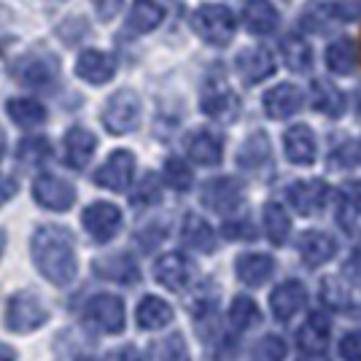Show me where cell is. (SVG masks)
I'll use <instances>...</instances> for the list:
<instances>
[{
	"instance_id": "cell-14",
	"label": "cell",
	"mask_w": 361,
	"mask_h": 361,
	"mask_svg": "<svg viewBox=\"0 0 361 361\" xmlns=\"http://www.w3.org/2000/svg\"><path fill=\"white\" fill-rule=\"evenodd\" d=\"M283 151H286L291 165H300V167L313 165V162H316V151H318L313 130H310L307 124H294V127H288L286 135H283Z\"/></svg>"
},
{
	"instance_id": "cell-29",
	"label": "cell",
	"mask_w": 361,
	"mask_h": 361,
	"mask_svg": "<svg viewBox=\"0 0 361 361\" xmlns=\"http://www.w3.org/2000/svg\"><path fill=\"white\" fill-rule=\"evenodd\" d=\"M165 19V8L154 0H135V6L130 8L127 16V30L133 32H151L159 27V22Z\"/></svg>"
},
{
	"instance_id": "cell-8",
	"label": "cell",
	"mask_w": 361,
	"mask_h": 361,
	"mask_svg": "<svg viewBox=\"0 0 361 361\" xmlns=\"http://www.w3.org/2000/svg\"><path fill=\"white\" fill-rule=\"evenodd\" d=\"M133 173H135V157L124 149L114 151L106 159V165L94 173V183L111 192H124L133 180Z\"/></svg>"
},
{
	"instance_id": "cell-33",
	"label": "cell",
	"mask_w": 361,
	"mask_h": 361,
	"mask_svg": "<svg viewBox=\"0 0 361 361\" xmlns=\"http://www.w3.org/2000/svg\"><path fill=\"white\" fill-rule=\"evenodd\" d=\"M283 60H286L288 71H294V73H310V68H313L310 44L302 35H288L286 41H283Z\"/></svg>"
},
{
	"instance_id": "cell-37",
	"label": "cell",
	"mask_w": 361,
	"mask_h": 361,
	"mask_svg": "<svg viewBox=\"0 0 361 361\" xmlns=\"http://www.w3.org/2000/svg\"><path fill=\"white\" fill-rule=\"evenodd\" d=\"M229 324L238 331H245L259 324V307L251 297H235L232 307H229Z\"/></svg>"
},
{
	"instance_id": "cell-4",
	"label": "cell",
	"mask_w": 361,
	"mask_h": 361,
	"mask_svg": "<svg viewBox=\"0 0 361 361\" xmlns=\"http://www.w3.org/2000/svg\"><path fill=\"white\" fill-rule=\"evenodd\" d=\"M46 321H49L46 305L35 294H27V291L14 294L8 307H6V326L16 331V334L38 329V326H44Z\"/></svg>"
},
{
	"instance_id": "cell-44",
	"label": "cell",
	"mask_w": 361,
	"mask_h": 361,
	"mask_svg": "<svg viewBox=\"0 0 361 361\" xmlns=\"http://www.w3.org/2000/svg\"><path fill=\"white\" fill-rule=\"evenodd\" d=\"M359 159H361L359 146L348 143V146H343L340 151H334V154H331V167H353Z\"/></svg>"
},
{
	"instance_id": "cell-21",
	"label": "cell",
	"mask_w": 361,
	"mask_h": 361,
	"mask_svg": "<svg viewBox=\"0 0 361 361\" xmlns=\"http://www.w3.org/2000/svg\"><path fill=\"white\" fill-rule=\"evenodd\" d=\"M235 272L245 286L259 288L264 286L275 272V259L267 254H240L235 262Z\"/></svg>"
},
{
	"instance_id": "cell-27",
	"label": "cell",
	"mask_w": 361,
	"mask_h": 361,
	"mask_svg": "<svg viewBox=\"0 0 361 361\" xmlns=\"http://www.w3.org/2000/svg\"><path fill=\"white\" fill-rule=\"evenodd\" d=\"M272 149H270V137L264 133H254L238 151V165L243 170H262V167L270 162Z\"/></svg>"
},
{
	"instance_id": "cell-43",
	"label": "cell",
	"mask_w": 361,
	"mask_h": 361,
	"mask_svg": "<svg viewBox=\"0 0 361 361\" xmlns=\"http://www.w3.org/2000/svg\"><path fill=\"white\" fill-rule=\"evenodd\" d=\"M343 361H361V331H345L340 340Z\"/></svg>"
},
{
	"instance_id": "cell-12",
	"label": "cell",
	"mask_w": 361,
	"mask_h": 361,
	"mask_svg": "<svg viewBox=\"0 0 361 361\" xmlns=\"http://www.w3.org/2000/svg\"><path fill=\"white\" fill-rule=\"evenodd\" d=\"M195 275V264L183 254H165L154 264V278L170 291H183Z\"/></svg>"
},
{
	"instance_id": "cell-34",
	"label": "cell",
	"mask_w": 361,
	"mask_h": 361,
	"mask_svg": "<svg viewBox=\"0 0 361 361\" xmlns=\"http://www.w3.org/2000/svg\"><path fill=\"white\" fill-rule=\"evenodd\" d=\"M264 229H267V238L272 240V245H283L288 240L291 219H288L283 205H278V202H267L264 205Z\"/></svg>"
},
{
	"instance_id": "cell-52",
	"label": "cell",
	"mask_w": 361,
	"mask_h": 361,
	"mask_svg": "<svg viewBox=\"0 0 361 361\" xmlns=\"http://www.w3.org/2000/svg\"><path fill=\"white\" fill-rule=\"evenodd\" d=\"M300 361H329L324 353H307V356H300Z\"/></svg>"
},
{
	"instance_id": "cell-49",
	"label": "cell",
	"mask_w": 361,
	"mask_h": 361,
	"mask_svg": "<svg viewBox=\"0 0 361 361\" xmlns=\"http://www.w3.org/2000/svg\"><path fill=\"white\" fill-rule=\"evenodd\" d=\"M348 272H353L356 278H361V245L350 254V259H348Z\"/></svg>"
},
{
	"instance_id": "cell-23",
	"label": "cell",
	"mask_w": 361,
	"mask_h": 361,
	"mask_svg": "<svg viewBox=\"0 0 361 361\" xmlns=\"http://www.w3.org/2000/svg\"><path fill=\"white\" fill-rule=\"evenodd\" d=\"M278 22H281V16L270 0H248L243 8V25L254 35H270L275 32Z\"/></svg>"
},
{
	"instance_id": "cell-50",
	"label": "cell",
	"mask_w": 361,
	"mask_h": 361,
	"mask_svg": "<svg viewBox=\"0 0 361 361\" xmlns=\"http://www.w3.org/2000/svg\"><path fill=\"white\" fill-rule=\"evenodd\" d=\"M119 361H140V356H137V350H135V348H133V345H127V348H121Z\"/></svg>"
},
{
	"instance_id": "cell-53",
	"label": "cell",
	"mask_w": 361,
	"mask_h": 361,
	"mask_svg": "<svg viewBox=\"0 0 361 361\" xmlns=\"http://www.w3.org/2000/svg\"><path fill=\"white\" fill-rule=\"evenodd\" d=\"M3 248H6V232H0V256H3Z\"/></svg>"
},
{
	"instance_id": "cell-41",
	"label": "cell",
	"mask_w": 361,
	"mask_h": 361,
	"mask_svg": "<svg viewBox=\"0 0 361 361\" xmlns=\"http://www.w3.org/2000/svg\"><path fill=\"white\" fill-rule=\"evenodd\" d=\"M321 300L326 307L331 310H345L348 305H350V291L345 288L343 281H337V278H324L321 281Z\"/></svg>"
},
{
	"instance_id": "cell-32",
	"label": "cell",
	"mask_w": 361,
	"mask_h": 361,
	"mask_svg": "<svg viewBox=\"0 0 361 361\" xmlns=\"http://www.w3.org/2000/svg\"><path fill=\"white\" fill-rule=\"evenodd\" d=\"M6 111L8 116L19 124V127H41L46 121V108L38 103V100H30V97H16V100H8L6 103Z\"/></svg>"
},
{
	"instance_id": "cell-55",
	"label": "cell",
	"mask_w": 361,
	"mask_h": 361,
	"mask_svg": "<svg viewBox=\"0 0 361 361\" xmlns=\"http://www.w3.org/2000/svg\"><path fill=\"white\" fill-rule=\"evenodd\" d=\"M84 361H94V359H84Z\"/></svg>"
},
{
	"instance_id": "cell-15",
	"label": "cell",
	"mask_w": 361,
	"mask_h": 361,
	"mask_svg": "<svg viewBox=\"0 0 361 361\" xmlns=\"http://www.w3.org/2000/svg\"><path fill=\"white\" fill-rule=\"evenodd\" d=\"M305 305H307V288L300 281H283L270 294L272 316L278 321H291L300 310H305Z\"/></svg>"
},
{
	"instance_id": "cell-11",
	"label": "cell",
	"mask_w": 361,
	"mask_h": 361,
	"mask_svg": "<svg viewBox=\"0 0 361 361\" xmlns=\"http://www.w3.org/2000/svg\"><path fill=\"white\" fill-rule=\"evenodd\" d=\"M14 75L19 84H25L30 90H46L57 78V62L41 57V54H30V57H22L16 62Z\"/></svg>"
},
{
	"instance_id": "cell-39",
	"label": "cell",
	"mask_w": 361,
	"mask_h": 361,
	"mask_svg": "<svg viewBox=\"0 0 361 361\" xmlns=\"http://www.w3.org/2000/svg\"><path fill=\"white\" fill-rule=\"evenodd\" d=\"M162 200V180L154 173H146L143 180L137 183V189L133 192V205L135 208H151Z\"/></svg>"
},
{
	"instance_id": "cell-36",
	"label": "cell",
	"mask_w": 361,
	"mask_h": 361,
	"mask_svg": "<svg viewBox=\"0 0 361 361\" xmlns=\"http://www.w3.org/2000/svg\"><path fill=\"white\" fill-rule=\"evenodd\" d=\"M361 211V183H345L340 192V208H337V221L345 232H353V221Z\"/></svg>"
},
{
	"instance_id": "cell-26",
	"label": "cell",
	"mask_w": 361,
	"mask_h": 361,
	"mask_svg": "<svg viewBox=\"0 0 361 361\" xmlns=\"http://www.w3.org/2000/svg\"><path fill=\"white\" fill-rule=\"evenodd\" d=\"M329 343V318L316 313L307 318V324L297 331V345L305 353H321Z\"/></svg>"
},
{
	"instance_id": "cell-38",
	"label": "cell",
	"mask_w": 361,
	"mask_h": 361,
	"mask_svg": "<svg viewBox=\"0 0 361 361\" xmlns=\"http://www.w3.org/2000/svg\"><path fill=\"white\" fill-rule=\"evenodd\" d=\"M165 180L176 189V192H189L195 176H192V167L186 165L178 157H167L165 159Z\"/></svg>"
},
{
	"instance_id": "cell-24",
	"label": "cell",
	"mask_w": 361,
	"mask_h": 361,
	"mask_svg": "<svg viewBox=\"0 0 361 361\" xmlns=\"http://www.w3.org/2000/svg\"><path fill=\"white\" fill-rule=\"evenodd\" d=\"M180 238L189 248L195 251H202V254H213L216 251V232L211 229V224L197 216V213H189L183 219V226H180Z\"/></svg>"
},
{
	"instance_id": "cell-5",
	"label": "cell",
	"mask_w": 361,
	"mask_h": 361,
	"mask_svg": "<svg viewBox=\"0 0 361 361\" xmlns=\"http://www.w3.org/2000/svg\"><path fill=\"white\" fill-rule=\"evenodd\" d=\"M84 318L94 331L103 334H119L124 329V302L114 294H97L87 302Z\"/></svg>"
},
{
	"instance_id": "cell-13",
	"label": "cell",
	"mask_w": 361,
	"mask_h": 361,
	"mask_svg": "<svg viewBox=\"0 0 361 361\" xmlns=\"http://www.w3.org/2000/svg\"><path fill=\"white\" fill-rule=\"evenodd\" d=\"M75 73H78V78H84L87 84H94V87L108 84L116 73V57L108 51H100V49L81 51V57L75 62Z\"/></svg>"
},
{
	"instance_id": "cell-48",
	"label": "cell",
	"mask_w": 361,
	"mask_h": 361,
	"mask_svg": "<svg viewBox=\"0 0 361 361\" xmlns=\"http://www.w3.org/2000/svg\"><path fill=\"white\" fill-rule=\"evenodd\" d=\"M16 195V183L11 178H0V205L8 202Z\"/></svg>"
},
{
	"instance_id": "cell-2",
	"label": "cell",
	"mask_w": 361,
	"mask_h": 361,
	"mask_svg": "<svg viewBox=\"0 0 361 361\" xmlns=\"http://www.w3.org/2000/svg\"><path fill=\"white\" fill-rule=\"evenodd\" d=\"M192 27L205 44L226 46L235 38V16L226 6L205 3L192 14Z\"/></svg>"
},
{
	"instance_id": "cell-25",
	"label": "cell",
	"mask_w": 361,
	"mask_h": 361,
	"mask_svg": "<svg viewBox=\"0 0 361 361\" xmlns=\"http://www.w3.org/2000/svg\"><path fill=\"white\" fill-rule=\"evenodd\" d=\"M189 159H195L197 165H205V167H213L221 162V154H224V146H221V140L208 133V130H200L195 135L189 137Z\"/></svg>"
},
{
	"instance_id": "cell-35",
	"label": "cell",
	"mask_w": 361,
	"mask_h": 361,
	"mask_svg": "<svg viewBox=\"0 0 361 361\" xmlns=\"http://www.w3.org/2000/svg\"><path fill=\"white\" fill-rule=\"evenodd\" d=\"M149 359L151 361H192V356H189L186 340H183L180 334H170V337H162V340L151 343Z\"/></svg>"
},
{
	"instance_id": "cell-16",
	"label": "cell",
	"mask_w": 361,
	"mask_h": 361,
	"mask_svg": "<svg viewBox=\"0 0 361 361\" xmlns=\"http://www.w3.org/2000/svg\"><path fill=\"white\" fill-rule=\"evenodd\" d=\"M200 108H202V114H208L216 121H235L240 114V97L229 87L211 84L200 100Z\"/></svg>"
},
{
	"instance_id": "cell-7",
	"label": "cell",
	"mask_w": 361,
	"mask_h": 361,
	"mask_svg": "<svg viewBox=\"0 0 361 361\" xmlns=\"http://www.w3.org/2000/svg\"><path fill=\"white\" fill-rule=\"evenodd\" d=\"M32 197L35 202L46 208V211H68L73 208L75 202V189L73 183H68L65 178H57V176H41L32 183Z\"/></svg>"
},
{
	"instance_id": "cell-20",
	"label": "cell",
	"mask_w": 361,
	"mask_h": 361,
	"mask_svg": "<svg viewBox=\"0 0 361 361\" xmlns=\"http://www.w3.org/2000/svg\"><path fill=\"white\" fill-rule=\"evenodd\" d=\"M300 256L302 262L307 264V267H321V264H326L334 251H337V243L331 235L326 232H318V229H307L305 235H300Z\"/></svg>"
},
{
	"instance_id": "cell-9",
	"label": "cell",
	"mask_w": 361,
	"mask_h": 361,
	"mask_svg": "<svg viewBox=\"0 0 361 361\" xmlns=\"http://www.w3.org/2000/svg\"><path fill=\"white\" fill-rule=\"evenodd\" d=\"M329 195V186L326 180L321 178H307V180H294L286 189V197L291 202V208L300 213V216H313L324 208Z\"/></svg>"
},
{
	"instance_id": "cell-31",
	"label": "cell",
	"mask_w": 361,
	"mask_h": 361,
	"mask_svg": "<svg viewBox=\"0 0 361 361\" xmlns=\"http://www.w3.org/2000/svg\"><path fill=\"white\" fill-rule=\"evenodd\" d=\"M326 68L337 75H350L356 71V46L348 38L331 41L326 49Z\"/></svg>"
},
{
	"instance_id": "cell-40",
	"label": "cell",
	"mask_w": 361,
	"mask_h": 361,
	"mask_svg": "<svg viewBox=\"0 0 361 361\" xmlns=\"http://www.w3.org/2000/svg\"><path fill=\"white\" fill-rule=\"evenodd\" d=\"M16 157L25 162V165H41L51 157V143L46 137H25L19 143V151Z\"/></svg>"
},
{
	"instance_id": "cell-6",
	"label": "cell",
	"mask_w": 361,
	"mask_h": 361,
	"mask_svg": "<svg viewBox=\"0 0 361 361\" xmlns=\"http://www.w3.org/2000/svg\"><path fill=\"white\" fill-rule=\"evenodd\" d=\"M81 224L90 232L92 240L108 243L119 235L121 211L114 202H92L90 208L81 213Z\"/></svg>"
},
{
	"instance_id": "cell-42",
	"label": "cell",
	"mask_w": 361,
	"mask_h": 361,
	"mask_svg": "<svg viewBox=\"0 0 361 361\" xmlns=\"http://www.w3.org/2000/svg\"><path fill=\"white\" fill-rule=\"evenodd\" d=\"M286 359V343L278 334H267L256 343L251 361H283Z\"/></svg>"
},
{
	"instance_id": "cell-51",
	"label": "cell",
	"mask_w": 361,
	"mask_h": 361,
	"mask_svg": "<svg viewBox=\"0 0 361 361\" xmlns=\"http://www.w3.org/2000/svg\"><path fill=\"white\" fill-rule=\"evenodd\" d=\"M16 359V350L6 343H0V361H14Z\"/></svg>"
},
{
	"instance_id": "cell-45",
	"label": "cell",
	"mask_w": 361,
	"mask_h": 361,
	"mask_svg": "<svg viewBox=\"0 0 361 361\" xmlns=\"http://www.w3.org/2000/svg\"><path fill=\"white\" fill-rule=\"evenodd\" d=\"M334 16L348 19V22L361 19V0H337L334 3Z\"/></svg>"
},
{
	"instance_id": "cell-47",
	"label": "cell",
	"mask_w": 361,
	"mask_h": 361,
	"mask_svg": "<svg viewBox=\"0 0 361 361\" xmlns=\"http://www.w3.org/2000/svg\"><path fill=\"white\" fill-rule=\"evenodd\" d=\"M121 3H124V0H94V8H97V16H100L103 22H108V19H114V16L119 14Z\"/></svg>"
},
{
	"instance_id": "cell-46",
	"label": "cell",
	"mask_w": 361,
	"mask_h": 361,
	"mask_svg": "<svg viewBox=\"0 0 361 361\" xmlns=\"http://www.w3.org/2000/svg\"><path fill=\"white\" fill-rule=\"evenodd\" d=\"M224 235L229 238V240H240V238L251 240L256 232H254V226L248 224V221H226V224H224Z\"/></svg>"
},
{
	"instance_id": "cell-19",
	"label": "cell",
	"mask_w": 361,
	"mask_h": 361,
	"mask_svg": "<svg viewBox=\"0 0 361 361\" xmlns=\"http://www.w3.org/2000/svg\"><path fill=\"white\" fill-rule=\"evenodd\" d=\"M305 103V94L294 84H278L275 90L264 94V111L270 119H288L294 116Z\"/></svg>"
},
{
	"instance_id": "cell-10",
	"label": "cell",
	"mask_w": 361,
	"mask_h": 361,
	"mask_svg": "<svg viewBox=\"0 0 361 361\" xmlns=\"http://www.w3.org/2000/svg\"><path fill=\"white\" fill-rule=\"evenodd\" d=\"M202 205H208L216 213H232L240 208L243 186L235 178H213L202 186Z\"/></svg>"
},
{
	"instance_id": "cell-17",
	"label": "cell",
	"mask_w": 361,
	"mask_h": 361,
	"mask_svg": "<svg viewBox=\"0 0 361 361\" xmlns=\"http://www.w3.org/2000/svg\"><path fill=\"white\" fill-rule=\"evenodd\" d=\"M235 65H238V73L245 84H262L264 78H270L275 73V57H272V51L262 49V46L243 49Z\"/></svg>"
},
{
	"instance_id": "cell-30",
	"label": "cell",
	"mask_w": 361,
	"mask_h": 361,
	"mask_svg": "<svg viewBox=\"0 0 361 361\" xmlns=\"http://www.w3.org/2000/svg\"><path fill=\"white\" fill-rule=\"evenodd\" d=\"M137 326L140 329H162L173 321V307L159 297H146L137 305Z\"/></svg>"
},
{
	"instance_id": "cell-1",
	"label": "cell",
	"mask_w": 361,
	"mask_h": 361,
	"mask_svg": "<svg viewBox=\"0 0 361 361\" xmlns=\"http://www.w3.org/2000/svg\"><path fill=\"white\" fill-rule=\"evenodd\" d=\"M30 251L35 267L46 281H51L54 286L73 283L78 262H75V238L71 229L57 224L38 226L32 235Z\"/></svg>"
},
{
	"instance_id": "cell-3",
	"label": "cell",
	"mask_w": 361,
	"mask_h": 361,
	"mask_svg": "<svg viewBox=\"0 0 361 361\" xmlns=\"http://www.w3.org/2000/svg\"><path fill=\"white\" fill-rule=\"evenodd\" d=\"M137 121H140V100L135 92L121 90L108 97L106 108H103V124L108 133H114V135L133 133Z\"/></svg>"
},
{
	"instance_id": "cell-54",
	"label": "cell",
	"mask_w": 361,
	"mask_h": 361,
	"mask_svg": "<svg viewBox=\"0 0 361 361\" xmlns=\"http://www.w3.org/2000/svg\"><path fill=\"white\" fill-rule=\"evenodd\" d=\"M0 154H3V133H0Z\"/></svg>"
},
{
	"instance_id": "cell-28",
	"label": "cell",
	"mask_w": 361,
	"mask_h": 361,
	"mask_svg": "<svg viewBox=\"0 0 361 361\" xmlns=\"http://www.w3.org/2000/svg\"><path fill=\"white\" fill-rule=\"evenodd\" d=\"M313 108L329 119H340L345 114V94L329 81H313Z\"/></svg>"
},
{
	"instance_id": "cell-18",
	"label": "cell",
	"mask_w": 361,
	"mask_h": 361,
	"mask_svg": "<svg viewBox=\"0 0 361 361\" xmlns=\"http://www.w3.org/2000/svg\"><path fill=\"white\" fill-rule=\"evenodd\" d=\"M92 270L97 272L100 278H106V281H114V283H135V281H140L137 262L130 254L100 256L97 262H92Z\"/></svg>"
},
{
	"instance_id": "cell-22",
	"label": "cell",
	"mask_w": 361,
	"mask_h": 361,
	"mask_svg": "<svg viewBox=\"0 0 361 361\" xmlns=\"http://www.w3.org/2000/svg\"><path fill=\"white\" fill-rule=\"evenodd\" d=\"M97 149V137L84 127H71L65 133V162L73 170H84L90 165L92 154Z\"/></svg>"
}]
</instances>
